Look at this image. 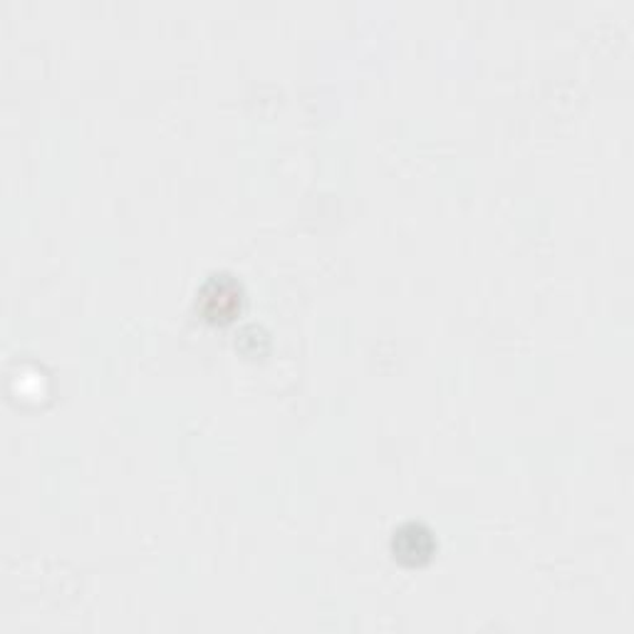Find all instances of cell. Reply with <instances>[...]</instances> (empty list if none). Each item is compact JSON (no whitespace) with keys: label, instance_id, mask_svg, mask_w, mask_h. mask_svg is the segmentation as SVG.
<instances>
[{"label":"cell","instance_id":"obj_1","mask_svg":"<svg viewBox=\"0 0 634 634\" xmlns=\"http://www.w3.org/2000/svg\"><path fill=\"white\" fill-rule=\"evenodd\" d=\"M198 308L211 323L231 320L241 308V285L226 273L211 276L198 293Z\"/></svg>","mask_w":634,"mask_h":634},{"label":"cell","instance_id":"obj_2","mask_svg":"<svg viewBox=\"0 0 634 634\" xmlns=\"http://www.w3.org/2000/svg\"><path fill=\"white\" fill-rule=\"evenodd\" d=\"M392 551L399 563L409 567L425 565L431 553H434V538H431V531L425 525L405 523L395 531Z\"/></svg>","mask_w":634,"mask_h":634}]
</instances>
